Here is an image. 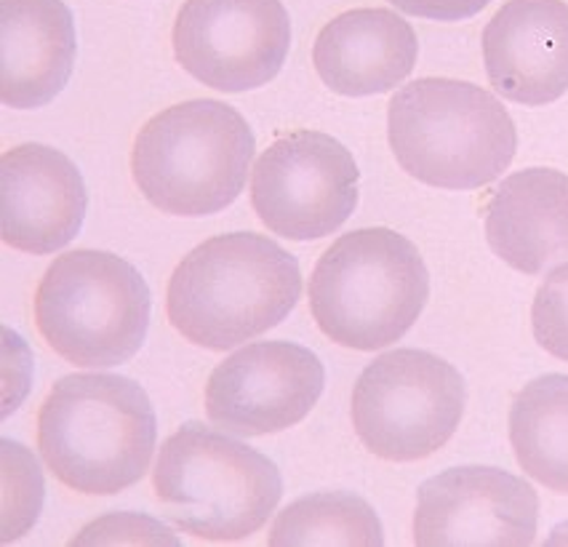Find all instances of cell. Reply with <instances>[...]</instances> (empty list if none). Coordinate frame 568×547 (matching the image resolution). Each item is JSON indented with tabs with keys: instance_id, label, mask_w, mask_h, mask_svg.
I'll list each match as a JSON object with an SVG mask.
<instances>
[{
	"instance_id": "cell-7",
	"label": "cell",
	"mask_w": 568,
	"mask_h": 547,
	"mask_svg": "<svg viewBox=\"0 0 568 547\" xmlns=\"http://www.w3.org/2000/svg\"><path fill=\"white\" fill-rule=\"evenodd\" d=\"M36 326L72 366L129 364L148 340L150 286L123 256L75 249L51 262L36 288Z\"/></svg>"
},
{
	"instance_id": "cell-19",
	"label": "cell",
	"mask_w": 568,
	"mask_h": 547,
	"mask_svg": "<svg viewBox=\"0 0 568 547\" xmlns=\"http://www.w3.org/2000/svg\"><path fill=\"white\" fill-rule=\"evenodd\" d=\"M270 547H382L379 516L358 494L318 492L277 513Z\"/></svg>"
},
{
	"instance_id": "cell-3",
	"label": "cell",
	"mask_w": 568,
	"mask_h": 547,
	"mask_svg": "<svg viewBox=\"0 0 568 547\" xmlns=\"http://www.w3.org/2000/svg\"><path fill=\"white\" fill-rule=\"evenodd\" d=\"M387 140L414 180L440 190H478L510 169L513 115L491 91L454 78H419L389 99Z\"/></svg>"
},
{
	"instance_id": "cell-9",
	"label": "cell",
	"mask_w": 568,
	"mask_h": 547,
	"mask_svg": "<svg viewBox=\"0 0 568 547\" xmlns=\"http://www.w3.org/2000/svg\"><path fill=\"white\" fill-rule=\"evenodd\" d=\"M358 184V163L345 144L323 131H294L256 158L251 206L281 239L321 241L353 216Z\"/></svg>"
},
{
	"instance_id": "cell-15",
	"label": "cell",
	"mask_w": 568,
	"mask_h": 547,
	"mask_svg": "<svg viewBox=\"0 0 568 547\" xmlns=\"http://www.w3.org/2000/svg\"><path fill=\"white\" fill-rule=\"evenodd\" d=\"M75 17L64 0H0V102L38 110L62 94L75 70Z\"/></svg>"
},
{
	"instance_id": "cell-23",
	"label": "cell",
	"mask_w": 568,
	"mask_h": 547,
	"mask_svg": "<svg viewBox=\"0 0 568 547\" xmlns=\"http://www.w3.org/2000/svg\"><path fill=\"white\" fill-rule=\"evenodd\" d=\"M408 17L430 19V22H465L486 9L491 0H387Z\"/></svg>"
},
{
	"instance_id": "cell-6",
	"label": "cell",
	"mask_w": 568,
	"mask_h": 547,
	"mask_svg": "<svg viewBox=\"0 0 568 547\" xmlns=\"http://www.w3.org/2000/svg\"><path fill=\"white\" fill-rule=\"evenodd\" d=\"M153 486L166 516L206 543L251 537L283 497L273 459L203 422H187L169 435L158 454Z\"/></svg>"
},
{
	"instance_id": "cell-8",
	"label": "cell",
	"mask_w": 568,
	"mask_h": 547,
	"mask_svg": "<svg viewBox=\"0 0 568 547\" xmlns=\"http://www.w3.org/2000/svg\"><path fill=\"white\" fill-rule=\"evenodd\" d=\"M467 404L462 374L427 351H393L355 382L353 427L361 444L387 463H419L452 440Z\"/></svg>"
},
{
	"instance_id": "cell-20",
	"label": "cell",
	"mask_w": 568,
	"mask_h": 547,
	"mask_svg": "<svg viewBox=\"0 0 568 547\" xmlns=\"http://www.w3.org/2000/svg\"><path fill=\"white\" fill-rule=\"evenodd\" d=\"M3 449V543L24 537L43 507V476L36 457L17 440H0Z\"/></svg>"
},
{
	"instance_id": "cell-21",
	"label": "cell",
	"mask_w": 568,
	"mask_h": 547,
	"mask_svg": "<svg viewBox=\"0 0 568 547\" xmlns=\"http://www.w3.org/2000/svg\"><path fill=\"white\" fill-rule=\"evenodd\" d=\"M531 328L541 351L568 364V262L541 281L534 296Z\"/></svg>"
},
{
	"instance_id": "cell-17",
	"label": "cell",
	"mask_w": 568,
	"mask_h": 547,
	"mask_svg": "<svg viewBox=\"0 0 568 547\" xmlns=\"http://www.w3.org/2000/svg\"><path fill=\"white\" fill-rule=\"evenodd\" d=\"M486 239L505 265L524 275L568 262V174L524 169L507 176L488 197Z\"/></svg>"
},
{
	"instance_id": "cell-5",
	"label": "cell",
	"mask_w": 568,
	"mask_h": 547,
	"mask_svg": "<svg viewBox=\"0 0 568 547\" xmlns=\"http://www.w3.org/2000/svg\"><path fill=\"white\" fill-rule=\"evenodd\" d=\"M256 153L246 118L216 99H193L150 118L131 150L139 193L171 216H211L243 193Z\"/></svg>"
},
{
	"instance_id": "cell-2",
	"label": "cell",
	"mask_w": 568,
	"mask_h": 547,
	"mask_svg": "<svg viewBox=\"0 0 568 547\" xmlns=\"http://www.w3.org/2000/svg\"><path fill=\"white\" fill-rule=\"evenodd\" d=\"M158 419L148 393L121 374H68L38 408V449L59 484L110 497L148 476Z\"/></svg>"
},
{
	"instance_id": "cell-11",
	"label": "cell",
	"mask_w": 568,
	"mask_h": 547,
	"mask_svg": "<svg viewBox=\"0 0 568 547\" xmlns=\"http://www.w3.org/2000/svg\"><path fill=\"white\" fill-rule=\"evenodd\" d=\"M326 368L300 342H254L222 361L206 385V414L216 427L256 438L288 430L313 412Z\"/></svg>"
},
{
	"instance_id": "cell-10",
	"label": "cell",
	"mask_w": 568,
	"mask_h": 547,
	"mask_svg": "<svg viewBox=\"0 0 568 547\" xmlns=\"http://www.w3.org/2000/svg\"><path fill=\"white\" fill-rule=\"evenodd\" d=\"M171 43L176 64L197 83L243 94L283 70L292 19L281 0H184Z\"/></svg>"
},
{
	"instance_id": "cell-22",
	"label": "cell",
	"mask_w": 568,
	"mask_h": 547,
	"mask_svg": "<svg viewBox=\"0 0 568 547\" xmlns=\"http://www.w3.org/2000/svg\"><path fill=\"white\" fill-rule=\"evenodd\" d=\"M72 545H174L180 547L182 539L176 537L161 520L142 516V513H110L97 518L72 539Z\"/></svg>"
},
{
	"instance_id": "cell-1",
	"label": "cell",
	"mask_w": 568,
	"mask_h": 547,
	"mask_svg": "<svg viewBox=\"0 0 568 547\" xmlns=\"http://www.w3.org/2000/svg\"><path fill=\"white\" fill-rule=\"evenodd\" d=\"M300 260L256 233H224L195 246L171 273V326L203 351H233L292 315Z\"/></svg>"
},
{
	"instance_id": "cell-4",
	"label": "cell",
	"mask_w": 568,
	"mask_h": 547,
	"mask_svg": "<svg viewBox=\"0 0 568 547\" xmlns=\"http://www.w3.org/2000/svg\"><path fill=\"white\" fill-rule=\"evenodd\" d=\"M310 313L328 340L349 351H385L408 334L430 300L419 249L389 227L336 239L310 275Z\"/></svg>"
},
{
	"instance_id": "cell-16",
	"label": "cell",
	"mask_w": 568,
	"mask_h": 547,
	"mask_svg": "<svg viewBox=\"0 0 568 547\" xmlns=\"http://www.w3.org/2000/svg\"><path fill=\"white\" fill-rule=\"evenodd\" d=\"M419 41L412 24L389 9H349L323 24L313 64L323 85L342 97H374L406 83Z\"/></svg>"
},
{
	"instance_id": "cell-14",
	"label": "cell",
	"mask_w": 568,
	"mask_h": 547,
	"mask_svg": "<svg viewBox=\"0 0 568 547\" xmlns=\"http://www.w3.org/2000/svg\"><path fill=\"white\" fill-rule=\"evenodd\" d=\"M480 45L499 97L545 108L568 91L566 0H507L486 24Z\"/></svg>"
},
{
	"instance_id": "cell-18",
	"label": "cell",
	"mask_w": 568,
	"mask_h": 547,
	"mask_svg": "<svg viewBox=\"0 0 568 547\" xmlns=\"http://www.w3.org/2000/svg\"><path fill=\"white\" fill-rule=\"evenodd\" d=\"M510 444L526 476L568 494V374H545L515 395Z\"/></svg>"
},
{
	"instance_id": "cell-13",
	"label": "cell",
	"mask_w": 568,
	"mask_h": 547,
	"mask_svg": "<svg viewBox=\"0 0 568 547\" xmlns=\"http://www.w3.org/2000/svg\"><path fill=\"white\" fill-rule=\"evenodd\" d=\"M3 243L22 254L62 252L81 233L89 193L81 169L62 150L28 142L0 161Z\"/></svg>"
},
{
	"instance_id": "cell-12",
	"label": "cell",
	"mask_w": 568,
	"mask_h": 547,
	"mask_svg": "<svg viewBox=\"0 0 568 547\" xmlns=\"http://www.w3.org/2000/svg\"><path fill=\"white\" fill-rule=\"evenodd\" d=\"M539 497L501 467H452L419 486L414 543L419 547H528L537 539Z\"/></svg>"
}]
</instances>
